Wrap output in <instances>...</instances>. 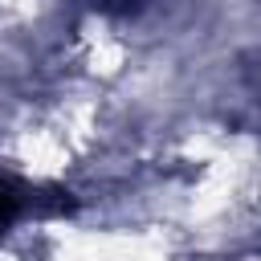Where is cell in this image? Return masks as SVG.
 Here are the masks:
<instances>
[{"instance_id": "obj_1", "label": "cell", "mask_w": 261, "mask_h": 261, "mask_svg": "<svg viewBox=\"0 0 261 261\" xmlns=\"http://www.w3.org/2000/svg\"><path fill=\"white\" fill-rule=\"evenodd\" d=\"M29 196H33V188L12 184V179H0V232L16 220L20 208H29Z\"/></svg>"}, {"instance_id": "obj_2", "label": "cell", "mask_w": 261, "mask_h": 261, "mask_svg": "<svg viewBox=\"0 0 261 261\" xmlns=\"http://www.w3.org/2000/svg\"><path fill=\"white\" fill-rule=\"evenodd\" d=\"M94 8H102V12H118V16H126V12H139L143 8V0H90Z\"/></svg>"}]
</instances>
